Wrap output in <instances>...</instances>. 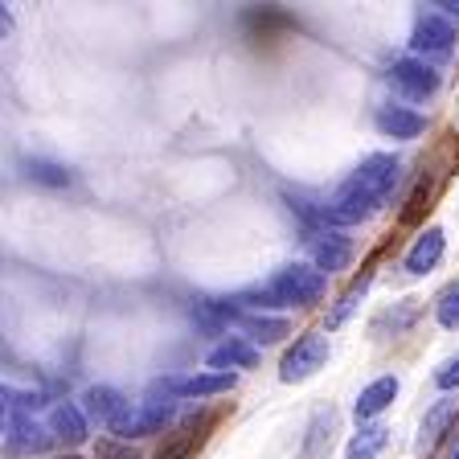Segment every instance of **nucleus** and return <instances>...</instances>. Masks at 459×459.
Returning <instances> with one entry per match:
<instances>
[{"mask_svg":"<svg viewBox=\"0 0 459 459\" xmlns=\"http://www.w3.org/2000/svg\"><path fill=\"white\" fill-rule=\"evenodd\" d=\"M402 177V164L394 160L390 152H373L361 160V169L341 185V189L328 197V205H320L325 213V226L333 230H344V226H357V221L373 218L390 201L394 185Z\"/></svg>","mask_w":459,"mask_h":459,"instance_id":"f257e3e1","label":"nucleus"},{"mask_svg":"<svg viewBox=\"0 0 459 459\" xmlns=\"http://www.w3.org/2000/svg\"><path fill=\"white\" fill-rule=\"evenodd\" d=\"M325 283H328V275H320L312 263H287L267 283L247 287V291H238L230 304H250V307H258V312H263V307H316L320 296H325Z\"/></svg>","mask_w":459,"mask_h":459,"instance_id":"f03ea898","label":"nucleus"},{"mask_svg":"<svg viewBox=\"0 0 459 459\" xmlns=\"http://www.w3.org/2000/svg\"><path fill=\"white\" fill-rule=\"evenodd\" d=\"M177 419V402L164 394V398H148V402H135L132 411L111 427V439L119 443H132V439H148V435H164V427H172Z\"/></svg>","mask_w":459,"mask_h":459,"instance_id":"7ed1b4c3","label":"nucleus"},{"mask_svg":"<svg viewBox=\"0 0 459 459\" xmlns=\"http://www.w3.org/2000/svg\"><path fill=\"white\" fill-rule=\"evenodd\" d=\"M328 361V336L320 333H304L296 336V344L283 353V361H279V382H307L312 373H320Z\"/></svg>","mask_w":459,"mask_h":459,"instance_id":"20e7f679","label":"nucleus"},{"mask_svg":"<svg viewBox=\"0 0 459 459\" xmlns=\"http://www.w3.org/2000/svg\"><path fill=\"white\" fill-rule=\"evenodd\" d=\"M390 86L398 91L402 99H411V103H427V99L439 95V70L422 62V57H398L390 66Z\"/></svg>","mask_w":459,"mask_h":459,"instance_id":"39448f33","label":"nucleus"},{"mask_svg":"<svg viewBox=\"0 0 459 459\" xmlns=\"http://www.w3.org/2000/svg\"><path fill=\"white\" fill-rule=\"evenodd\" d=\"M307 255H312V267L320 275H336L353 263V238L344 230H333V226H320L307 234Z\"/></svg>","mask_w":459,"mask_h":459,"instance_id":"423d86ee","label":"nucleus"},{"mask_svg":"<svg viewBox=\"0 0 459 459\" xmlns=\"http://www.w3.org/2000/svg\"><path fill=\"white\" fill-rule=\"evenodd\" d=\"M411 49L422 62L427 57H447L455 49V25L447 17H439V13H419L414 33H411Z\"/></svg>","mask_w":459,"mask_h":459,"instance_id":"0eeeda50","label":"nucleus"},{"mask_svg":"<svg viewBox=\"0 0 459 459\" xmlns=\"http://www.w3.org/2000/svg\"><path fill=\"white\" fill-rule=\"evenodd\" d=\"M234 373H213V369H201V373H189V377H164L160 390L169 398H218V394H230L234 390Z\"/></svg>","mask_w":459,"mask_h":459,"instance_id":"6e6552de","label":"nucleus"},{"mask_svg":"<svg viewBox=\"0 0 459 459\" xmlns=\"http://www.w3.org/2000/svg\"><path fill=\"white\" fill-rule=\"evenodd\" d=\"M132 411V402L124 398V394L115 390V385H91V390L82 394V414L86 422H99V427L111 430L115 422L124 419V414Z\"/></svg>","mask_w":459,"mask_h":459,"instance_id":"1a4fd4ad","label":"nucleus"},{"mask_svg":"<svg viewBox=\"0 0 459 459\" xmlns=\"http://www.w3.org/2000/svg\"><path fill=\"white\" fill-rule=\"evenodd\" d=\"M373 124H377V132L385 140H419L427 132V115H419L414 107H402V103H385L377 107Z\"/></svg>","mask_w":459,"mask_h":459,"instance_id":"9d476101","label":"nucleus"},{"mask_svg":"<svg viewBox=\"0 0 459 459\" xmlns=\"http://www.w3.org/2000/svg\"><path fill=\"white\" fill-rule=\"evenodd\" d=\"M443 250H447V234H443V226H427L419 238H414V247L406 250L402 271H406V275H427V271L439 267Z\"/></svg>","mask_w":459,"mask_h":459,"instance_id":"9b49d317","label":"nucleus"},{"mask_svg":"<svg viewBox=\"0 0 459 459\" xmlns=\"http://www.w3.org/2000/svg\"><path fill=\"white\" fill-rule=\"evenodd\" d=\"M49 443H54V435H49V427H41V422H33L29 414H17V419L9 422V435H4V451L9 455H41V451H49Z\"/></svg>","mask_w":459,"mask_h":459,"instance_id":"f8f14e48","label":"nucleus"},{"mask_svg":"<svg viewBox=\"0 0 459 459\" xmlns=\"http://www.w3.org/2000/svg\"><path fill=\"white\" fill-rule=\"evenodd\" d=\"M46 427H49V435H54L57 443H70V447L86 443V435H91V422H86L82 406H74V402H54V406H49Z\"/></svg>","mask_w":459,"mask_h":459,"instance_id":"ddd939ff","label":"nucleus"},{"mask_svg":"<svg viewBox=\"0 0 459 459\" xmlns=\"http://www.w3.org/2000/svg\"><path fill=\"white\" fill-rule=\"evenodd\" d=\"M258 365V349L247 336H226L221 344H213L205 357V369L213 373H230V369H255Z\"/></svg>","mask_w":459,"mask_h":459,"instance_id":"4468645a","label":"nucleus"},{"mask_svg":"<svg viewBox=\"0 0 459 459\" xmlns=\"http://www.w3.org/2000/svg\"><path fill=\"white\" fill-rule=\"evenodd\" d=\"M394 398H398V377H390V373H385V377H377V382H369L361 394H357L353 419H357V422H373V419H377V414L385 411V406H390Z\"/></svg>","mask_w":459,"mask_h":459,"instance_id":"2eb2a0df","label":"nucleus"},{"mask_svg":"<svg viewBox=\"0 0 459 459\" xmlns=\"http://www.w3.org/2000/svg\"><path fill=\"white\" fill-rule=\"evenodd\" d=\"M238 328L247 333L250 344H275L291 333V320L287 316H267V312H242Z\"/></svg>","mask_w":459,"mask_h":459,"instance_id":"dca6fc26","label":"nucleus"},{"mask_svg":"<svg viewBox=\"0 0 459 459\" xmlns=\"http://www.w3.org/2000/svg\"><path fill=\"white\" fill-rule=\"evenodd\" d=\"M455 414H459V402L455 398H439L435 406L427 411V419H422V435H419V451H427V447H435V443L447 435V427L455 422Z\"/></svg>","mask_w":459,"mask_h":459,"instance_id":"f3484780","label":"nucleus"},{"mask_svg":"<svg viewBox=\"0 0 459 459\" xmlns=\"http://www.w3.org/2000/svg\"><path fill=\"white\" fill-rule=\"evenodd\" d=\"M390 443V430L385 427H361L344 447V459H377Z\"/></svg>","mask_w":459,"mask_h":459,"instance_id":"a211bd4d","label":"nucleus"},{"mask_svg":"<svg viewBox=\"0 0 459 459\" xmlns=\"http://www.w3.org/2000/svg\"><path fill=\"white\" fill-rule=\"evenodd\" d=\"M25 177L29 181L46 185V189H66L70 185V169L57 160H41V156H29L25 160Z\"/></svg>","mask_w":459,"mask_h":459,"instance_id":"6ab92c4d","label":"nucleus"},{"mask_svg":"<svg viewBox=\"0 0 459 459\" xmlns=\"http://www.w3.org/2000/svg\"><path fill=\"white\" fill-rule=\"evenodd\" d=\"M197 447H201V430H197V422H189V427H181L177 435H172L169 447H164L156 459H189Z\"/></svg>","mask_w":459,"mask_h":459,"instance_id":"aec40b11","label":"nucleus"},{"mask_svg":"<svg viewBox=\"0 0 459 459\" xmlns=\"http://www.w3.org/2000/svg\"><path fill=\"white\" fill-rule=\"evenodd\" d=\"M365 291H369V275H365V279H357V283L349 287V291H344L341 299H336V307H333V312H328V328H341L344 320H349V316H353L357 299H361Z\"/></svg>","mask_w":459,"mask_h":459,"instance_id":"412c9836","label":"nucleus"},{"mask_svg":"<svg viewBox=\"0 0 459 459\" xmlns=\"http://www.w3.org/2000/svg\"><path fill=\"white\" fill-rule=\"evenodd\" d=\"M435 320H439L443 328H451V333L459 328V283L443 287V296L435 299Z\"/></svg>","mask_w":459,"mask_h":459,"instance_id":"4be33fe9","label":"nucleus"},{"mask_svg":"<svg viewBox=\"0 0 459 459\" xmlns=\"http://www.w3.org/2000/svg\"><path fill=\"white\" fill-rule=\"evenodd\" d=\"M430 197V185L427 181H419V189L411 193V201H406V210H402V221H406V226H414V221L422 218V210H427V205H422V201Z\"/></svg>","mask_w":459,"mask_h":459,"instance_id":"5701e85b","label":"nucleus"},{"mask_svg":"<svg viewBox=\"0 0 459 459\" xmlns=\"http://www.w3.org/2000/svg\"><path fill=\"white\" fill-rule=\"evenodd\" d=\"M95 459H140V451H132V443H119V439H99Z\"/></svg>","mask_w":459,"mask_h":459,"instance_id":"b1692460","label":"nucleus"},{"mask_svg":"<svg viewBox=\"0 0 459 459\" xmlns=\"http://www.w3.org/2000/svg\"><path fill=\"white\" fill-rule=\"evenodd\" d=\"M435 385H439V390H459V353L447 357V361L435 369Z\"/></svg>","mask_w":459,"mask_h":459,"instance_id":"393cba45","label":"nucleus"},{"mask_svg":"<svg viewBox=\"0 0 459 459\" xmlns=\"http://www.w3.org/2000/svg\"><path fill=\"white\" fill-rule=\"evenodd\" d=\"M325 427L333 430V411H320L312 422V439H307V455H316L320 451V443H325Z\"/></svg>","mask_w":459,"mask_h":459,"instance_id":"a878e982","label":"nucleus"},{"mask_svg":"<svg viewBox=\"0 0 459 459\" xmlns=\"http://www.w3.org/2000/svg\"><path fill=\"white\" fill-rule=\"evenodd\" d=\"M430 9L439 13V17H447V21H455V17H459V4H455V0H447V4H430Z\"/></svg>","mask_w":459,"mask_h":459,"instance_id":"bb28decb","label":"nucleus"},{"mask_svg":"<svg viewBox=\"0 0 459 459\" xmlns=\"http://www.w3.org/2000/svg\"><path fill=\"white\" fill-rule=\"evenodd\" d=\"M9 29H13V17H9V9L0 4V33H9Z\"/></svg>","mask_w":459,"mask_h":459,"instance_id":"cd10ccee","label":"nucleus"},{"mask_svg":"<svg viewBox=\"0 0 459 459\" xmlns=\"http://www.w3.org/2000/svg\"><path fill=\"white\" fill-rule=\"evenodd\" d=\"M9 435V411H4V402H0V439Z\"/></svg>","mask_w":459,"mask_h":459,"instance_id":"c85d7f7f","label":"nucleus"},{"mask_svg":"<svg viewBox=\"0 0 459 459\" xmlns=\"http://www.w3.org/2000/svg\"><path fill=\"white\" fill-rule=\"evenodd\" d=\"M62 459H78V455H62Z\"/></svg>","mask_w":459,"mask_h":459,"instance_id":"c756f323","label":"nucleus"},{"mask_svg":"<svg viewBox=\"0 0 459 459\" xmlns=\"http://www.w3.org/2000/svg\"><path fill=\"white\" fill-rule=\"evenodd\" d=\"M451 459H459V451H455V455H451Z\"/></svg>","mask_w":459,"mask_h":459,"instance_id":"7c9ffc66","label":"nucleus"}]
</instances>
